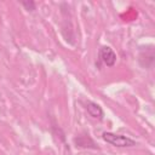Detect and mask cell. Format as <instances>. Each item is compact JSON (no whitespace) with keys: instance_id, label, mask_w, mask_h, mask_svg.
<instances>
[{"instance_id":"cell-1","label":"cell","mask_w":155,"mask_h":155,"mask_svg":"<svg viewBox=\"0 0 155 155\" xmlns=\"http://www.w3.org/2000/svg\"><path fill=\"white\" fill-rule=\"evenodd\" d=\"M103 139L114 145V147H119V148H127V147H134L136 142L126 136H121V134H115L111 132H104L103 133Z\"/></svg>"},{"instance_id":"cell-2","label":"cell","mask_w":155,"mask_h":155,"mask_svg":"<svg viewBox=\"0 0 155 155\" xmlns=\"http://www.w3.org/2000/svg\"><path fill=\"white\" fill-rule=\"evenodd\" d=\"M101 58L108 67H113L116 62V54L109 46H103L101 48Z\"/></svg>"},{"instance_id":"cell-3","label":"cell","mask_w":155,"mask_h":155,"mask_svg":"<svg viewBox=\"0 0 155 155\" xmlns=\"http://www.w3.org/2000/svg\"><path fill=\"white\" fill-rule=\"evenodd\" d=\"M86 110H87V113L92 116V117H94V119H102L103 117V110H102V108L98 105V104H96V103H93V102H86Z\"/></svg>"},{"instance_id":"cell-4","label":"cell","mask_w":155,"mask_h":155,"mask_svg":"<svg viewBox=\"0 0 155 155\" xmlns=\"http://www.w3.org/2000/svg\"><path fill=\"white\" fill-rule=\"evenodd\" d=\"M22 4H23V6H25V8H27L28 11H33V10L35 8V5H34L33 1H29V2H28V1H23Z\"/></svg>"}]
</instances>
